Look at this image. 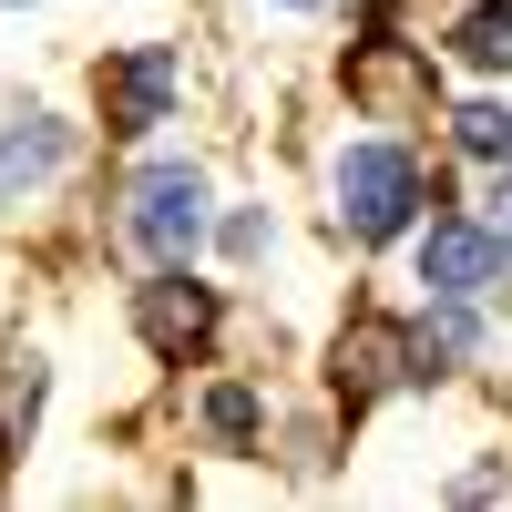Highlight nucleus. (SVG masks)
<instances>
[{"instance_id": "1", "label": "nucleus", "mask_w": 512, "mask_h": 512, "mask_svg": "<svg viewBox=\"0 0 512 512\" xmlns=\"http://www.w3.org/2000/svg\"><path fill=\"white\" fill-rule=\"evenodd\" d=\"M410 205H420V164L400 144H349L338 154V226L349 236H400L410 226Z\"/></svg>"}, {"instance_id": "2", "label": "nucleus", "mask_w": 512, "mask_h": 512, "mask_svg": "<svg viewBox=\"0 0 512 512\" xmlns=\"http://www.w3.org/2000/svg\"><path fill=\"white\" fill-rule=\"evenodd\" d=\"M195 226H205V175H195V164H154V175L134 185V236L164 256V267H185Z\"/></svg>"}, {"instance_id": "3", "label": "nucleus", "mask_w": 512, "mask_h": 512, "mask_svg": "<svg viewBox=\"0 0 512 512\" xmlns=\"http://www.w3.org/2000/svg\"><path fill=\"white\" fill-rule=\"evenodd\" d=\"M134 318H144V349H154V359H185V349H205V338H216V297H205L195 277L164 267V277L134 297Z\"/></svg>"}, {"instance_id": "4", "label": "nucleus", "mask_w": 512, "mask_h": 512, "mask_svg": "<svg viewBox=\"0 0 512 512\" xmlns=\"http://www.w3.org/2000/svg\"><path fill=\"white\" fill-rule=\"evenodd\" d=\"M349 103H369V113H420V103H431V62H420L410 41H359V52H349Z\"/></svg>"}, {"instance_id": "5", "label": "nucleus", "mask_w": 512, "mask_h": 512, "mask_svg": "<svg viewBox=\"0 0 512 512\" xmlns=\"http://www.w3.org/2000/svg\"><path fill=\"white\" fill-rule=\"evenodd\" d=\"M492 277H502V236H482V226H431L420 236V287L431 297H472Z\"/></svg>"}, {"instance_id": "6", "label": "nucleus", "mask_w": 512, "mask_h": 512, "mask_svg": "<svg viewBox=\"0 0 512 512\" xmlns=\"http://www.w3.org/2000/svg\"><path fill=\"white\" fill-rule=\"evenodd\" d=\"M400 359H410V338L400 328H379V318H359L349 338H338V400H369V390H390V379H400Z\"/></svg>"}, {"instance_id": "7", "label": "nucleus", "mask_w": 512, "mask_h": 512, "mask_svg": "<svg viewBox=\"0 0 512 512\" xmlns=\"http://www.w3.org/2000/svg\"><path fill=\"white\" fill-rule=\"evenodd\" d=\"M164 103H175V52H134V62H113V134H144V123H164Z\"/></svg>"}, {"instance_id": "8", "label": "nucleus", "mask_w": 512, "mask_h": 512, "mask_svg": "<svg viewBox=\"0 0 512 512\" xmlns=\"http://www.w3.org/2000/svg\"><path fill=\"white\" fill-rule=\"evenodd\" d=\"M472 297H441V308L431 318H420V338H410V359H420V379H431V369H451V359H472Z\"/></svg>"}, {"instance_id": "9", "label": "nucleus", "mask_w": 512, "mask_h": 512, "mask_svg": "<svg viewBox=\"0 0 512 512\" xmlns=\"http://www.w3.org/2000/svg\"><path fill=\"white\" fill-rule=\"evenodd\" d=\"M62 154H72L62 123H21V134H0V195H11V185H41Z\"/></svg>"}, {"instance_id": "10", "label": "nucleus", "mask_w": 512, "mask_h": 512, "mask_svg": "<svg viewBox=\"0 0 512 512\" xmlns=\"http://www.w3.org/2000/svg\"><path fill=\"white\" fill-rule=\"evenodd\" d=\"M461 62H482V72H512V0H482V11L461 21Z\"/></svg>"}, {"instance_id": "11", "label": "nucleus", "mask_w": 512, "mask_h": 512, "mask_svg": "<svg viewBox=\"0 0 512 512\" xmlns=\"http://www.w3.org/2000/svg\"><path fill=\"white\" fill-rule=\"evenodd\" d=\"M451 134H461V154L502 164V154H512V113H502V103H461V113H451Z\"/></svg>"}, {"instance_id": "12", "label": "nucleus", "mask_w": 512, "mask_h": 512, "mask_svg": "<svg viewBox=\"0 0 512 512\" xmlns=\"http://www.w3.org/2000/svg\"><path fill=\"white\" fill-rule=\"evenodd\" d=\"M205 420H216V441H256V390H216Z\"/></svg>"}, {"instance_id": "13", "label": "nucleus", "mask_w": 512, "mask_h": 512, "mask_svg": "<svg viewBox=\"0 0 512 512\" xmlns=\"http://www.w3.org/2000/svg\"><path fill=\"white\" fill-rule=\"evenodd\" d=\"M502 256H512V154H502Z\"/></svg>"}]
</instances>
